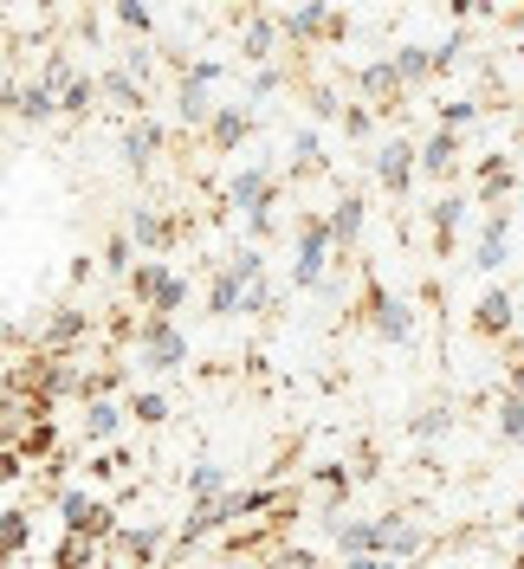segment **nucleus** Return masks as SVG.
I'll return each instance as SVG.
<instances>
[{
  "instance_id": "nucleus-1",
  "label": "nucleus",
  "mask_w": 524,
  "mask_h": 569,
  "mask_svg": "<svg viewBox=\"0 0 524 569\" xmlns=\"http://www.w3.org/2000/svg\"><path fill=\"white\" fill-rule=\"evenodd\" d=\"M123 291H130V305L142 318H162V323H175V311L188 305V279L175 272L169 259H137L123 272Z\"/></svg>"
},
{
  "instance_id": "nucleus-2",
  "label": "nucleus",
  "mask_w": 524,
  "mask_h": 569,
  "mask_svg": "<svg viewBox=\"0 0 524 569\" xmlns=\"http://www.w3.org/2000/svg\"><path fill=\"white\" fill-rule=\"evenodd\" d=\"M356 323H369L383 343H415V305L408 298H395L376 272H363V298H356Z\"/></svg>"
},
{
  "instance_id": "nucleus-3",
  "label": "nucleus",
  "mask_w": 524,
  "mask_h": 569,
  "mask_svg": "<svg viewBox=\"0 0 524 569\" xmlns=\"http://www.w3.org/2000/svg\"><path fill=\"white\" fill-rule=\"evenodd\" d=\"M337 266L330 252V233H324V213H291V291H317L324 272Z\"/></svg>"
},
{
  "instance_id": "nucleus-4",
  "label": "nucleus",
  "mask_w": 524,
  "mask_h": 569,
  "mask_svg": "<svg viewBox=\"0 0 524 569\" xmlns=\"http://www.w3.org/2000/svg\"><path fill=\"white\" fill-rule=\"evenodd\" d=\"M285 201V176L273 162H240L234 181H227V194H220V208L240 213V220H259V213H273Z\"/></svg>"
},
{
  "instance_id": "nucleus-5",
  "label": "nucleus",
  "mask_w": 524,
  "mask_h": 569,
  "mask_svg": "<svg viewBox=\"0 0 524 569\" xmlns=\"http://www.w3.org/2000/svg\"><path fill=\"white\" fill-rule=\"evenodd\" d=\"M130 356H137L142 369H156V376H175V369H188V330L162 323V318H137Z\"/></svg>"
},
{
  "instance_id": "nucleus-6",
  "label": "nucleus",
  "mask_w": 524,
  "mask_h": 569,
  "mask_svg": "<svg viewBox=\"0 0 524 569\" xmlns=\"http://www.w3.org/2000/svg\"><path fill=\"white\" fill-rule=\"evenodd\" d=\"M52 505H59V525H66V537H85V543H98V550H105L110 531H117V505L91 498L85 486H66Z\"/></svg>"
},
{
  "instance_id": "nucleus-7",
  "label": "nucleus",
  "mask_w": 524,
  "mask_h": 569,
  "mask_svg": "<svg viewBox=\"0 0 524 569\" xmlns=\"http://www.w3.org/2000/svg\"><path fill=\"white\" fill-rule=\"evenodd\" d=\"M369 176H376V188L402 208V201H408V188H415V142L402 137V130L383 137L376 149H369Z\"/></svg>"
},
{
  "instance_id": "nucleus-8",
  "label": "nucleus",
  "mask_w": 524,
  "mask_h": 569,
  "mask_svg": "<svg viewBox=\"0 0 524 569\" xmlns=\"http://www.w3.org/2000/svg\"><path fill=\"white\" fill-rule=\"evenodd\" d=\"M227 27L240 33V66H273L285 46H279V27H273V13H259V7H234L227 13Z\"/></svg>"
},
{
  "instance_id": "nucleus-9",
  "label": "nucleus",
  "mask_w": 524,
  "mask_h": 569,
  "mask_svg": "<svg viewBox=\"0 0 524 569\" xmlns=\"http://www.w3.org/2000/svg\"><path fill=\"white\" fill-rule=\"evenodd\" d=\"M363 220H369V194H363V188H344V194L330 201V213H324V233H330V252H337V259H356Z\"/></svg>"
},
{
  "instance_id": "nucleus-10",
  "label": "nucleus",
  "mask_w": 524,
  "mask_h": 569,
  "mask_svg": "<svg viewBox=\"0 0 524 569\" xmlns=\"http://www.w3.org/2000/svg\"><path fill=\"white\" fill-rule=\"evenodd\" d=\"M234 531V486L220 498H208V505H188V518H181V531H175V550L188 557V550H201L208 537Z\"/></svg>"
},
{
  "instance_id": "nucleus-11",
  "label": "nucleus",
  "mask_w": 524,
  "mask_h": 569,
  "mask_svg": "<svg viewBox=\"0 0 524 569\" xmlns=\"http://www.w3.org/2000/svg\"><path fill=\"white\" fill-rule=\"evenodd\" d=\"M466 330H473L479 343H505V337L518 330V298H512L505 284H486L479 305H473V318H466Z\"/></svg>"
},
{
  "instance_id": "nucleus-12",
  "label": "nucleus",
  "mask_w": 524,
  "mask_h": 569,
  "mask_svg": "<svg viewBox=\"0 0 524 569\" xmlns=\"http://www.w3.org/2000/svg\"><path fill=\"white\" fill-rule=\"evenodd\" d=\"M459 156H466V142L454 137V130H427V137L415 142V181H441V188H454L459 176Z\"/></svg>"
},
{
  "instance_id": "nucleus-13",
  "label": "nucleus",
  "mask_w": 524,
  "mask_h": 569,
  "mask_svg": "<svg viewBox=\"0 0 524 569\" xmlns=\"http://www.w3.org/2000/svg\"><path fill=\"white\" fill-rule=\"evenodd\" d=\"M91 330H98V323H91V311H78V305H59V311L46 318V330L33 337V350H39V356H59V362H71V350H78Z\"/></svg>"
},
{
  "instance_id": "nucleus-14",
  "label": "nucleus",
  "mask_w": 524,
  "mask_h": 569,
  "mask_svg": "<svg viewBox=\"0 0 524 569\" xmlns=\"http://www.w3.org/2000/svg\"><path fill=\"white\" fill-rule=\"evenodd\" d=\"M162 543H169V531H162V525H117V531H110V543H105V557H117L123 569H156Z\"/></svg>"
},
{
  "instance_id": "nucleus-15",
  "label": "nucleus",
  "mask_w": 524,
  "mask_h": 569,
  "mask_svg": "<svg viewBox=\"0 0 524 569\" xmlns=\"http://www.w3.org/2000/svg\"><path fill=\"white\" fill-rule=\"evenodd\" d=\"M505 259H512V208H492L486 220H479V233H473V252H466V266L492 279Z\"/></svg>"
},
{
  "instance_id": "nucleus-16",
  "label": "nucleus",
  "mask_w": 524,
  "mask_h": 569,
  "mask_svg": "<svg viewBox=\"0 0 524 569\" xmlns=\"http://www.w3.org/2000/svg\"><path fill=\"white\" fill-rule=\"evenodd\" d=\"M330 13L337 7H324V0H305V7H291V13H273V27H279V46H330Z\"/></svg>"
},
{
  "instance_id": "nucleus-17",
  "label": "nucleus",
  "mask_w": 524,
  "mask_h": 569,
  "mask_svg": "<svg viewBox=\"0 0 524 569\" xmlns=\"http://www.w3.org/2000/svg\"><path fill=\"white\" fill-rule=\"evenodd\" d=\"M466 194L459 188H441V201L427 208V240H434V259H454L459 252V233H466Z\"/></svg>"
},
{
  "instance_id": "nucleus-18",
  "label": "nucleus",
  "mask_w": 524,
  "mask_h": 569,
  "mask_svg": "<svg viewBox=\"0 0 524 569\" xmlns=\"http://www.w3.org/2000/svg\"><path fill=\"white\" fill-rule=\"evenodd\" d=\"M512 188H518L512 156H505V149H492V156H479V169H473V194H466V201L492 213V208H505V194H512Z\"/></svg>"
},
{
  "instance_id": "nucleus-19",
  "label": "nucleus",
  "mask_w": 524,
  "mask_h": 569,
  "mask_svg": "<svg viewBox=\"0 0 524 569\" xmlns=\"http://www.w3.org/2000/svg\"><path fill=\"white\" fill-rule=\"evenodd\" d=\"M162 149H169V123H162V117H130V123H123V162H130L137 176L156 169Z\"/></svg>"
},
{
  "instance_id": "nucleus-20",
  "label": "nucleus",
  "mask_w": 524,
  "mask_h": 569,
  "mask_svg": "<svg viewBox=\"0 0 524 569\" xmlns=\"http://www.w3.org/2000/svg\"><path fill=\"white\" fill-rule=\"evenodd\" d=\"M253 104H214V117H208V130H201V142H208L214 156H234L246 137H253Z\"/></svg>"
},
{
  "instance_id": "nucleus-21",
  "label": "nucleus",
  "mask_w": 524,
  "mask_h": 569,
  "mask_svg": "<svg viewBox=\"0 0 524 569\" xmlns=\"http://www.w3.org/2000/svg\"><path fill=\"white\" fill-rule=\"evenodd\" d=\"M91 78H98V104H110L117 117H123V123H130V117H149V91H142V84H137V78H130L123 66L91 71Z\"/></svg>"
},
{
  "instance_id": "nucleus-22",
  "label": "nucleus",
  "mask_w": 524,
  "mask_h": 569,
  "mask_svg": "<svg viewBox=\"0 0 524 569\" xmlns=\"http://www.w3.org/2000/svg\"><path fill=\"white\" fill-rule=\"evenodd\" d=\"M330 543H337V557H383V525L376 518H330Z\"/></svg>"
},
{
  "instance_id": "nucleus-23",
  "label": "nucleus",
  "mask_w": 524,
  "mask_h": 569,
  "mask_svg": "<svg viewBox=\"0 0 524 569\" xmlns=\"http://www.w3.org/2000/svg\"><path fill=\"white\" fill-rule=\"evenodd\" d=\"M13 453H20V466H46V460H59V453H66V447H59V415H39V421L20 427Z\"/></svg>"
},
{
  "instance_id": "nucleus-24",
  "label": "nucleus",
  "mask_w": 524,
  "mask_h": 569,
  "mask_svg": "<svg viewBox=\"0 0 524 569\" xmlns=\"http://www.w3.org/2000/svg\"><path fill=\"white\" fill-rule=\"evenodd\" d=\"M208 117H214V84H201V78H175V123L201 137Z\"/></svg>"
},
{
  "instance_id": "nucleus-25",
  "label": "nucleus",
  "mask_w": 524,
  "mask_h": 569,
  "mask_svg": "<svg viewBox=\"0 0 524 569\" xmlns=\"http://www.w3.org/2000/svg\"><path fill=\"white\" fill-rule=\"evenodd\" d=\"M78 433H85V447H110V440L123 433V401H85Z\"/></svg>"
},
{
  "instance_id": "nucleus-26",
  "label": "nucleus",
  "mask_w": 524,
  "mask_h": 569,
  "mask_svg": "<svg viewBox=\"0 0 524 569\" xmlns=\"http://www.w3.org/2000/svg\"><path fill=\"white\" fill-rule=\"evenodd\" d=\"M27 550H33V511H20V505H13V511H0V569L20 563Z\"/></svg>"
},
{
  "instance_id": "nucleus-27",
  "label": "nucleus",
  "mask_w": 524,
  "mask_h": 569,
  "mask_svg": "<svg viewBox=\"0 0 524 569\" xmlns=\"http://www.w3.org/2000/svg\"><path fill=\"white\" fill-rule=\"evenodd\" d=\"M91 110H98V78H91V71H71L66 84H59V117L85 123Z\"/></svg>"
},
{
  "instance_id": "nucleus-28",
  "label": "nucleus",
  "mask_w": 524,
  "mask_h": 569,
  "mask_svg": "<svg viewBox=\"0 0 524 569\" xmlns=\"http://www.w3.org/2000/svg\"><path fill=\"white\" fill-rule=\"evenodd\" d=\"M312 479H317V511H324V525H330V518H344V498H349L356 479H349L344 466H317Z\"/></svg>"
},
{
  "instance_id": "nucleus-29",
  "label": "nucleus",
  "mask_w": 524,
  "mask_h": 569,
  "mask_svg": "<svg viewBox=\"0 0 524 569\" xmlns=\"http://www.w3.org/2000/svg\"><path fill=\"white\" fill-rule=\"evenodd\" d=\"M388 71H395L402 91H415V84L434 78V59H427V46H395V52H388Z\"/></svg>"
},
{
  "instance_id": "nucleus-30",
  "label": "nucleus",
  "mask_w": 524,
  "mask_h": 569,
  "mask_svg": "<svg viewBox=\"0 0 524 569\" xmlns=\"http://www.w3.org/2000/svg\"><path fill=\"white\" fill-rule=\"evenodd\" d=\"M13 117H27V123H52V117H59V98H52L39 78H20V91H13Z\"/></svg>"
},
{
  "instance_id": "nucleus-31",
  "label": "nucleus",
  "mask_w": 524,
  "mask_h": 569,
  "mask_svg": "<svg viewBox=\"0 0 524 569\" xmlns=\"http://www.w3.org/2000/svg\"><path fill=\"white\" fill-rule=\"evenodd\" d=\"M285 298V279H253V284H240V318H273V305Z\"/></svg>"
},
{
  "instance_id": "nucleus-32",
  "label": "nucleus",
  "mask_w": 524,
  "mask_h": 569,
  "mask_svg": "<svg viewBox=\"0 0 524 569\" xmlns=\"http://www.w3.org/2000/svg\"><path fill=\"white\" fill-rule=\"evenodd\" d=\"M181 486H188V505H208V498H220V492H227V466L195 460V466H188V479H181Z\"/></svg>"
},
{
  "instance_id": "nucleus-33",
  "label": "nucleus",
  "mask_w": 524,
  "mask_h": 569,
  "mask_svg": "<svg viewBox=\"0 0 524 569\" xmlns=\"http://www.w3.org/2000/svg\"><path fill=\"white\" fill-rule=\"evenodd\" d=\"M208 318H240V279L227 266H214L208 279Z\"/></svg>"
},
{
  "instance_id": "nucleus-34",
  "label": "nucleus",
  "mask_w": 524,
  "mask_h": 569,
  "mask_svg": "<svg viewBox=\"0 0 524 569\" xmlns=\"http://www.w3.org/2000/svg\"><path fill=\"white\" fill-rule=\"evenodd\" d=\"M98 563H105V550H98V543L59 531V543H52V569H98Z\"/></svg>"
},
{
  "instance_id": "nucleus-35",
  "label": "nucleus",
  "mask_w": 524,
  "mask_h": 569,
  "mask_svg": "<svg viewBox=\"0 0 524 569\" xmlns=\"http://www.w3.org/2000/svg\"><path fill=\"white\" fill-rule=\"evenodd\" d=\"M130 466H137V453H130L123 440H110V447H98V453L85 460V472H91V479H105V486H110V479H123Z\"/></svg>"
},
{
  "instance_id": "nucleus-36",
  "label": "nucleus",
  "mask_w": 524,
  "mask_h": 569,
  "mask_svg": "<svg viewBox=\"0 0 524 569\" xmlns=\"http://www.w3.org/2000/svg\"><path fill=\"white\" fill-rule=\"evenodd\" d=\"M123 421H137V427H162L169 421V395H156V389H142L123 401Z\"/></svg>"
},
{
  "instance_id": "nucleus-37",
  "label": "nucleus",
  "mask_w": 524,
  "mask_h": 569,
  "mask_svg": "<svg viewBox=\"0 0 524 569\" xmlns=\"http://www.w3.org/2000/svg\"><path fill=\"white\" fill-rule=\"evenodd\" d=\"M454 427V408L447 401H427V408H415V421H408V440H441Z\"/></svg>"
},
{
  "instance_id": "nucleus-38",
  "label": "nucleus",
  "mask_w": 524,
  "mask_h": 569,
  "mask_svg": "<svg viewBox=\"0 0 524 569\" xmlns=\"http://www.w3.org/2000/svg\"><path fill=\"white\" fill-rule=\"evenodd\" d=\"M110 20H117L123 33H137V39H149V33H156V13H149L142 0H117V7H110Z\"/></svg>"
},
{
  "instance_id": "nucleus-39",
  "label": "nucleus",
  "mask_w": 524,
  "mask_h": 569,
  "mask_svg": "<svg viewBox=\"0 0 524 569\" xmlns=\"http://www.w3.org/2000/svg\"><path fill=\"white\" fill-rule=\"evenodd\" d=\"M479 110H486L479 98H454V104H441V110H434V130H454V137H459V130H466V123H473Z\"/></svg>"
},
{
  "instance_id": "nucleus-40",
  "label": "nucleus",
  "mask_w": 524,
  "mask_h": 569,
  "mask_svg": "<svg viewBox=\"0 0 524 569\" xmlns=\"http://www.w3.org/2000/svg\"><path fill=\"white\" fill-rule=\"evenodd\" d=\"M317 563H324V557H317L312 543H279V550H273L259 569H317Z\"/></svg>"
},
{
  "instance_id": "nucleus-41",
  "label": "nucleus",
  "mask_w": 524,
  "mask_h": 569,
  "mask_svg": "<svg viewBox=\"0 0 524 569\" xmlns=\"http://www.w3.org/2000/svg\"><path fill=\"white\" fill-rule=\"evenodd\" d=\"M130 266H137V247H130V233L117 227V233H110V240H105V272H110V279H123Z\"/></svg>"
},
{
  "instance_id": "nucleus-42",
  "label": "nucleus",
  "mask_w": 524,
  "mask_h": 569,
  "mask_svg": "<svg viewBox=\"0 0 524 569\" xmlns=\"http://www.w3.org/2000/svg\"><path fill=\"white\" fill-rule=\"evenodd\" d=\"M498 440H505V447L524 440V401H512L505 389H498Z\"/></svg>"
},
{
  "instance_id": "nucleus-43",
  "label": "nucleus",
  "mask_w": 524,
  "mask_h": 569,
  "mask_svg": "<svg viewBox=\"0 0 524 569\" xmlns=\"http://www.w3.org/2000/svg\"><path fill=\"white\" fill-rule=\"evenodd\" d=\"M27 421H33V415H27L20 401H7V395H0V453H7L13 440H20V427H27Z\"/></svg>"
},
{
  "instance_id": "nucleus-44",
  "label": "nucleus",
  "mask_w": 524,
  "mask_h": 569,
  "mask_svg": "<svg viewBox=\"0 0 524 569\" xmlns=\"http://www.w3.org/2000/svg\"><path fill=\"white\" fill-rule=\"evenodd\" d=\"M337 123H344V137H349V142H363L369 130H376V117H369L363 104H344V110H337Z\"/></svg>"
},
{
  "instance_id": "nucleus-45",
  "label": "nucleus",
  "mask_w": 524,
  "mask_h": 569,
  "mask_svg": "<svg viewBox=\"0 0 524 569\" xmlns=\"http://www.w3.org/2000/svg\"><path fill=\"white\" fill-rule=\"evenodd\" d=\"M285 84H291V71L285 66H259L253 71V98H273V91H285Z\"/></svg>"
},
{
  "instance_id": "nucleus-46",
  "label": "nucleus",
  "mask_w": 524,
  "mask_h": 569,
  "mask_svg": "<svg viewBox=\"0 0 524 569\" xmlns=\"http://www.w3.org/2000/svg\"><path fill=\"white\" fill-rule=\"evenodd\" d=\"M20 479H27V466H20L13 447H7V453H0V486H20Z\"/></svg>"
},
{
  "instance_id": "nucleus-47",
  "label": "nucleus",
  "mask_w": 524,
  "mask_h": 569,
  "mask_svg": "<svg viewBox=\"0 0 524 569\" xmlns=\"http://www.w3.org/2000/svg\"><path fill=\"white\" fill-rule=\"evenodd\" d=\"M441 298H447V284H441V279H421V305H427V311H441Z\"/></svg>"
},
{
  "instance_id": "nucleus-48",
  "label": "nucleus",
  "mask_w": 524,
  "mask_h": 569,
  "mask_svg": "<svg viewBox=\"0 0 524 569\" xmlns=\"http://www.w3.org/2000/svg\"><path fill=\"white\" fill-rule=\"evenodd\" d=\"M337 569H402L395 557H349V563H337Z\"/></svg>"
},
{
  "instance_id": "nucleus-49",
  "label": "nucleus",
  "mask_w": 524,
  "mask_h": 569,
  "mask_svg": "<svg viewBox=\"0 0 524 569\" xmlns=\"http://www.w3.org/2000/svg\"><path fill=\"white\" fill-rule=\"evenodd\" d=\"M498 27H512V33H524V7H518V13H498Z\"/></svg>"
},
{
  "instance_id": "nucleus-50",
  "label": "nucleus",
  "mask_w": 524,
  "mask_h": 569,
  "mask_svg": "<svg viewBox=\"0 0 524 569\" xmlns=\"http://www.w3.org/2000/svg\"><path fill=\"white\" fill-rule=\"evenodd\" d=\"M512 525H524V492H518V505H512Z\"/></svg>"
},
{
  "instance_id": "nucleus-51",
  "label": "nucleus",
  "mask_w": 524,
  "mask_h": 569,
  "mask_svg": "<svg viewBox=\"0 0 524 569\" xmlns=\"http://www.w3.org/2000/svg\"><path fill=\"white\" fill-rule=\"evenodd\" d=\"M512 569H524V550H518V557H512Z\"/></svg>"
},
{
  "instance_id": "nucleus-52",
  "label": "nucleus",
  "mask_w": 524,
  "mask_h": 569,
  "mask_svg": "<svg viewBox=\"0 0 524 569\" xmlns=\"http://www.w3.org/2000/svg\"><path fill=\"white\" fill-rule=\"evenodd\" d=\"M518 550H524V525H518Z\"/></svg>"
},
{
  "instance_id": "nucleus-53",
  "label": "nucleus",
  "mask_w": 524,
  "mask_h": 569,
  "mask_svg": "<svg viewBox=\"0 0 524 569\" xmlns=\"http://www.w3.org/2000/svg\"><path fill=\"white\" fill-rule=\"evenodd\" d=\"M317 569H337V563H317Z\"/></svg>"
}]
</instances>
